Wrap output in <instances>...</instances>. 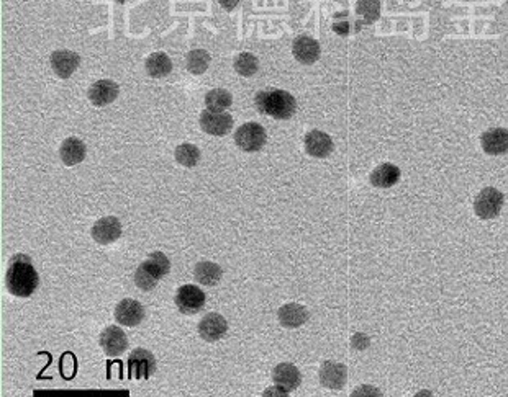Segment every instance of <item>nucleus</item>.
<instances>
[{
	"mask_svg": "<svg viewBox=\"0 0 508 397\" xmlns=\"http://www.w3.org/2000/svg\"><path fill=\"white\" fill-rule=\"evenodd\" d=\"M231 102H233L231 93L225 89H213L205 95V105L209 107L207 110L210 111L222 113L227 110V108L231 107Z\"/></svg>",
	"mask_w": 508,
	"mask_h": 397,
	"instance_id": "b1692460",
	"label": "nucleus"
},
{
	"mask_svg": "<svg viewBox=\"0 0 508 397\" xmlns=\"http://www.w3.org/2000/svg\"><path fill=\"white\" fill-rule=\"evenodd\" d=\"M100 347L107 355H121L128 347V338L125 332L116 326H109L100 333Z\"/></svg>",
	"mask_w": 508,
	"mask_h": 397,
	"instance_id": "f8f14e48",
	"label": "nucleus"
},
{
	"mask_svg": "<svg viewBox=\"0 0 508 397\" xmlns=\"http://www.w3.org/2000/svg\"><path fill=\"white\" fill-rule=\"evenodd\" d=\"M91 234L94 241L102 243V246L115 242L116 239L121 236L120 219L115 218V216H107V218L98 219L97 223L92 225Z\"/></svg>",
	"mask_w": 508,
	"mask_h": 397,
	"instance_id": "6e6552de",
	"label": "nucleus"
},
{
	"mask_svg": "<svg viewBox=\"0 0 508 397\" xmlns=\"http://www.w3.org/2000/svg\"><path fill=\"white\" fill-rule=\"evenodd\" d=\"M218 2L222 3V6H223L225 8H227V10H231V8H235V7H236L238 0H218Z\"/></svg>",
	"mask_w": 508,
	"mask_h": 397,
	"instance_id": "2f4dec72",
	"label": "nucleus"
},
{
	"mask_svg": "<svg viewBox=\"0 0 508 397\" xmlns=\"http://www.w3.org/2000/svg\"><path fill=\"white\" fill-rule=\"evenodd\" d=\"M222 268L213 261H200L194 268L195 279L204 286H215L222 279Z\"/></svg>",
	"mask_w": 508,
	"mask_h": 397,
	"instance_id": "4be33fe9",
	"label": "nucleus"
},
{
	"mask_svg": "<svg viewBox=\"0 0 508 397\" xmlns=\"http://www.w3.org/2000/svg\"><path fill=\"white\" fill-rule=\"evenodd\" d=\"M60 156L64 165H78L85 157V144L78 138H67L61 144Z\"/></svg>",
	"mask_w": 508,
	"mask_h": 397,
	"instance_id": "aec40b11",
	"label": "nucleus"
},
{
	"mask_svg": "<svg viewBox=\"0 0 508 397\" xmlns=\"http://www.w3.org/2000/svg\"><path fill=\"white\" fill-rule=\"evenodd\" d=\"M305 149L312 157L317 159H323V157L330 156L333 151V141L323 131L313 129L305 136Z\"/></svg>",
	"mask_w": 508,
	"mask_h": 397,
	"instance_id": "f3484780",
	"label": "nucleus"
},
{
	"mask_svg": "<svg viewBox=\"0 0 508 397\" xmlns=\"http://www.w3.org/2000/svg\"><path fill=\"white\" fill-rule=\"evenodd\" d=\"M7 290L19 297H28L38 290L40 277L28 255L19 254L10 260L7 270Z\"/></svg>",
	"mask_w": 508,
	"mask_h": 397,
	"instance_id": "f257e3e1",
	"label": "nucleus"
},
{
	"mask_svg": "<svg viewBox=\"0 0 508 397\" xmlns=\"http://www.w3.org/2000/svg\"><path fill=\"white\" fill-rule=\"evenodd\" d=\"M503 195L497 188L485 187L482 192L475 196L474 211L480 219H493L500 214L503 207Z\"/></svg>",
	"mask_w": 508,
	"mask_h": 397,
	"instance_id": "7ed1b4c3",
	"label": "nucleus"
},
{
	"mask_svg": "<svg viewBox=\"0 0 508 397\" xmlns=\"http://www.w3.org/2000/svg\"><path fill=\"white\" fill-rule=\"evenodd\" d=\"M228 331L227 319L222 314L210 313L207 314L199 324V333L205 342H217Z\"/></svg>",
	"mask_w": 508,
	"mask_h": 397,
	"instance_id": "9b49d317",
	"label": "nucleus"
},
{
	"mask_svg": "<svg viewBox=\"0 0 508 397\" xmlns=\"http://www.w3.org/2000/svg\"><path fill=\"white\" fill-rule=\"evenodd\" d=\"M145 265H146V268L159 279L166 277L170 270V261L168 257L163 254V252H152V254L148 257Z\"/></svg>",
	"mask_w": 508,
	"mask_h": 397,
	"instance_id": "393cba45",
	"label": "nucleus"
},
{
	"mask_svg": "<svg viewBox=\"0 0 508 397\" xmlns=\"http://www.w3.org/2000/svg\"><path fill=\"white\" fill-rule=\"evenodd\" d=\"M292 54L300 64L310 66L313 62L318 61L320 57V44L315 41L310 36H299V38L294 41V46H292Z\"/></svg>",
	"mask_w": 508,
	"mask_h": 397,
	"instance_id": "2eb2a0df",
	"label": "nucleus"
},
{
	"mask_svg": "<svg viewBox=\"0 0 508 397\" xmlns=\"http://www.w3.org/2000/svg\"><path fill=\"white\" fill-rule=\"evenodd\" d=\"M156 369V360L150 350L137 349L128 358V376L133 380H148Z\"/></svg>",
	"mask_w": 508,
	"mask_h": 397,
	"instance_id": "423d86ee",
	"label": "nucleus"
},
{
	"mask_svg": "<svg viewBox=\"0 0 508 397\" xmlns=\"http://www.w3.org/2000/svg\"><path fill=\"white\" fill-rule=\"evenodd\" d=\"M484 152L490 156H502L508 152V131L505 128L487 129L480 138Z\"/></svg>",
	"mask_w": 508,
	"mask_h": 397,
	"instance_id": "4468645a",
	"label": "nucleus"
},
{
	"mask_svg": "<svg viewBox=\"0 0 508 397\" xmlns=\"http://www.w3.org/2000/svg\"><path fill=\"white\" fill-rule=\"evenodd\" d=\"M259 69V61L254 54L241 53L235 59V71L243 77H251Z\"/></svg>",
	"mask_w": 508,
	"mask_h": 397,
	"instance_id": "bb28decb",
	"label": "nucleus"
},
{
	"mask_svg": "<svg viewBox=\"0 0 508 397\" xmlns=\"http://www.w3.org/2000/svg\"><path fill=\"white\" fill-rule=\"evenodd\" d=\"M256 108L276 120H289L297 110V102L286 90H263L256 95Z\"/></svg>",
	"mask_w": 508,
	"mask_h": 397,
	"instance_id": "f03ea898",
	"label": "nucleus"
},
{
	"mask_svg": "<svg viewBox=\"0 0 508 397\" xmlns=\"http://www.w3.org/2000/svg\"><path fill=\"white\" fill-rule=\"evenodd\" d=\"M134 283H137V286L139 288V290L143 291H151L152 288H156L157 283H159V278L155 277L150 270L146 268L145 264H141L137 270V273H134Z\"/></svg>",
	"mask_w": 508,
	"mask_h": 397,
	"instance_id": "c85d7f7f",
	"label": "nucleus"
},
{
	"mask_svg": "<svg viewBox=\"0 0 508 397\" xmlns=\"http://www.w3.org/2000/svg\"><path fill=\"white\" fill-rule=\"evenodd\" d=\"M272 380L277 386L284 387L286 391H294L300 386V381H302V376H300L299 368L294 367L292 363H281L274 368L272 371Z\"/></svg>",
	"mask_w": 508,
	"mask_h": 397,
	"instance_id": "a211bd4d",
	"label": "nucleus"
},
{
	"mask_svg": "<svg viewBox=\"0 0 508 397\" xmlns=\"http://www.w3.org/2000/svg\"><path fill=\"white\" fill-rule=\"evenodd\" d=\"M210 64V54L204 51V49H195V51H191L187 56V69L191 74L200 75L209 69Z\"/></svg>",
	"mask_w": 508,
	"mask_h": 397,
	"instance_id": "a878e982",
	"label": "nucleus"
},
{
	"mask_svg": "<svg viewBox=\"0 0 508 397\" xmlns=\"http://www.w3.org/2000/svg\"><path fill=\"white\" fill-rule=\"evenodd\" d=\"M119 85L114 80H97L96 84L89 89V100L96 107H107L119 97Z\"/></svg>",
	"mask_w": 508,
	"mask_h": 397,
	"instance_id": "dca6fc26",
	"label": "nucleus"
},
{
	"mask_svg": "<svg viewBox=\"0 0 508 397\" xmlns=\"http://www.w3.org/2000/svg\"><path fill=\"white\" fill-rule=\"evenodd\" d=\"M289 391H286L284 387L277 386V387H271V389H266L264 391V397H269V396H281V397H287L289 394H287Z\"/></svg>",
	"mask_w": 508,
	"mask_h": 397,
	"instance_id": "7c9ffc66",
	"label": "nucleus"
},
{
	"mask_svg": "<svg viewBox=\"0 0 508 397\" xmlns=\"http://www.w3.org/2000/svg\"><path fill=\"white\" fill-rule=\"evenodd\" d=\"M116 2H120V3H127V2H130V0H116Z\"/></svg>",
	"mask_w": 508,
	"mask_h": 397,
	"instance_id": "473e14b6",
	"label": "nucleus"
},
{
	"mask_svg": "<svg viewBox=\"0 0 508 397\" xmlns=\"http://www.w3.org/2000/svg\"><path fill=\"white\" fill-rule=\"evenodd\" d=\"M145 319V309L134 299H123L115 308V320L125 327H137Z\"/></svg>",
	"mask_w": 508,
	"mask_h": 397,
	"instance_id": "1a4fd4ad",
	"label": "nucleus"
},
{
	"mask_svg": "<svg viewBox=\"0 0 508 397\" xmlns=\"http://www.w3.org/2000/svg\"><path fill=\"white\" fill-rule=\"evenodd\" d=\"M146 72L155 79H163L173 71V62L164 53H155L146 59Z\"/></svg>",
	"mask_w": 508,
	"mask_h": 397,
	"instance_id": "5701e85b",
	"label": "nucleus"
},
{
	"mask_svg": "<svg viewBox=\"0 0 508 397\" xmlns=\"http://www.w3.org/2000/svg\"><path fill=\"white\" fill-rule=\"evenodd\" d=\"M346 376H348V371H346L344 364L336 362H325L322 364L320 382L322 386L328 387V389H343L346 385Z\"/></svg>",
	"mask_w": 508,
	"mask_h": 397,
	"instance_id": "ddd939ff",
	"label": "nucleus"
},
{
	"mask_svg": "<svg viewBox=\"0 0 508 397\" xmlns=\"http://www.w3.org/2000/svg\"><path fill=\"white\" fill-rule=\"evenodd\" d=\"M176 160L184 167H195L200 160V151L194 144H181L176 149Z\"/></svg>",
	"mask_w": 508,
	"mask_h": 397,
	"instance_id": "cd10ccee",
	"label": "nucleus"
},
{
	"mask_svg": "<svg viewBox=\"0 0 508 397\" xmlns=\"http://www.w3.org/2000/svg\"><path fill=\"white\" fill-rule=\"evenodd\" d=\"M379 0H359L358 15H361L367 24H371L379 17Z\"/></svg>",
	"mask_w": 508,
	"mask_h": 397,
	"instance_id": "c756f323",
	"label": "nucleus"
},
{
	"mask_svg": "<svg viewBox=\"0 0 508 397\" xmlns=\"http://www.w3.org/2000/svg\"><path fill=\"white\" fill-rule=\"evenodd\" d=\"M279 322L287 329H297L302 324L308 320V311L304 308V306L295 304V302H290V304L282 306L277 313Z\"/></svg>",
	"mask_w": 508,
	"mask_h": 397,
	"instance_id": "6ab92c4d",
	"label": "nucleus"
},
{
	"mask_svg": "<svg viewBox=\"0 0 508 397\" xmlns=\"http://www.w3.org/2000/svg\"><path fill=\"white\" fill-rule=\"evenodd\" d=\"M400 169L394 164H382L376 167L371 174V183L377 188H390L398 183L400 180Z\"/></svg>",
	"mask_w": 508,
	"mask_h": 397,
	"instance_id": "412c9836",
	"label": "nucleus"
},
{
	"mask_svg": "<svg viewBox=\"0 0 508 397\" xmlns=\"http://www.w3.org/2000/svg\"><path fill=\"white\" fill-rule=\"evenodd\" d=\"M200 126L207 134L212 136H227L233 128V118L228 113H217L205 110L200 115Z\"/></svg>",
	"mask_w": 508,
	"mask_h": 397,
	"instance_id": "0eeeda50",
	"label": "nucleus"
},
{
	"mask_svg": "<svg viewBox=\"0 0 508 397\" xmlns=\"http://www.w3.org/2000/svg\"><path fill=\"white\" fill-rule=\"evenodd\" d=\"M266 129L258 123H246L235 133L236 146L245 152H258L266 144Z\"/></svg>",
	"mask_w": 508,
	"mask_h": 397,
	"instance_id": "20e7f679",
	"label": "nucleus"
},
{
	"mask_svg": "<svg viewBox=\"0 0 508 397\" xmlns=\"http://www.w3.org/2000/svg\"><path fill=\"white\" fill-rule=\"evenodd\" d=\"M80 64V56L74 51L60 49L51 54V67L55 74L61 79H69Z\"/></svg>",
	"mask_w": 508,
	"mask_h": 397,
	"instance_id": "9d476101",
	"label": "nucleus"
},
{
	"mask_svg": "<svg viewBox=\"0 0 508 397\" xmlns=\"http://www.w3.org/2000/svg\"><path fill=\"white\" fill-rule=\"evenodd\" d=\"M174 302L182 314H197L205 306V293L195 285H184L177 290Z\"/></svg>",
	"mask_w": 508,
	"mask_h": 397,
	"instance_id": "39448f33",
	"label": "nucleus"
}]
</instances>
